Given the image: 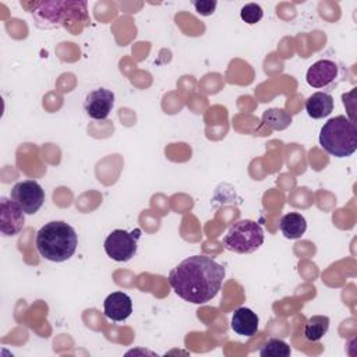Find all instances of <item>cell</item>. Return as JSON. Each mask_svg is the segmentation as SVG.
<instances>
[{"mask_svg": "<svg viewBox=\"0 0 357 357\" xmlns=\"http://www.w3.org/2000/svg\"><path fill=\"white\" fill-rule=\"evenodd\" d=\"M264 243L262 226L250 219H241L233 223L226 236L223 237V245L233 252L251 254L257 251Z\"/></svg>", "mask_w": 357, "mask_h": 357, "instance_id": "obj_5", "label": "cell"}, {"mask_svg": "<svg viewBox=\"0 0 357 357\" xmlns=\"http://www.w3.org/2000/svg\"><path fill=\"white\" fill-rule=\"evenodd\" d=\"M307 114L312 119H324L333 110V98L326 92H315L305 100Z\"/></svg>", "mask_w": 357, "mask_h": 357, "instance_id": "obj_13", "label": "cell"}, {"mask_svg": "<svg viewBox=\"0 0 357 357\" xmlns=\"http://www.w3.org/2000/svg\"><path fill=\"white\" fill-rule=\"evenodd\" d=\"M321 146L332 156L347 158L357 149V128L346 116L329 119L319 132Z\"/></svg>", "mask_w": 357, "mask_h": 357, "instance_id": "obj_3", "label": "cell"}, {"mask_svg": "<svg viewBox=\"0 0 357 357\" xmlns=\"http://www.w3.org/2000/svg\"><path fill=\"white\" fill-rule=\"evenodd\" d=\"M258 324H259V318L252 310L247 307H240L233 312L230 326L237 335L251 337L257 333Z\"/></svg>", "mask_w": 357, "mask_h": 357, "instance_id": "obj_12", "label": "cell"}, {"mask_svg": "<svg viewBox=\"0 0 357 357\" xmlns=\"http://www.w3.org/2000/svg\"><path fill=\"white\" fill-rule=\"evenodd\" d=\"M240 17L244 22L252 25V24H257L262 20L264 17V10L259 4H255V3H248L245 4L241 11H240Z\"/></svg>", "mask_w": 357, "mask_h": 357, "instance_id": "obj_18", "label": "cell"}, {"mask_svg": "<svg viewBox=\"0 0 357 357\" xmlns=\"http://www.w3.org/2000/svg\"><path fill=\"white\" fill-rule=\"evenodd\" d=\"M24 211L13 201L6 197L0 201V231L3 236L18 234L25 223Z\"/></svg>", "mask_w": 357, "mask_h": 357, "instance_id": "obj_9", "label": "cell"}, {"mask_svg": "<svg viewBox=\"0 0 357 357\" xmlns=\"http://www.w3.org/2000/svg\"><path fill=\"white\" fill-rule=\"evenodd\" d=\"M36 250L47 261L64 262L70 259L78 245V236L73 226L63 220H52L36 233Z\"/></svg>", "mask_w": 357, "mask_h": 357, "instance_id": "obj_2", "label": "cell"}, {"mask_svg": "<svg viewBox=\"0 0 357 357\" xmlns=\"http://www.w3.org/2000/svg\"><path fill=\"white\" fill-rule=\"evenodd\" d=\"M38 28H59L67 26L68 22L77 20H86V3H67L50 1L42 3L38 10L32 13Z\"/></svg>", "mask_w": 357, "mask_h": 357, "instance_id": "obj_4", "label": "cell"}, {"mask_svg": "<svg viewBox=\"0 0 357 357\" xmlns=\"http://www.w3.org/2000/svg\"><path fill=\"white\" fill-rule=\"evenodd\" d=\"M194 7H195V11L201 15H211L213 14L218 3L215 0H198V1H194L192 3Z\"/></svg>", "mask_w": 357, "mask_h": 357, "instance_id": "obj_19", "label": "cell"}, {"mask_svg": "<svg viewBox=\"0 0 357 357\" xmlns=\"http://www.w3.org/2000/svg\"><path fill=\"white\" fill-rule=\"evenodd\" d=\"M225 273L223 265L211 257L192 255L174 266L167 280L174 293L183 300L192 304H205L219 293Z\"/></svg>", "mask_w": 357, "mask_h": 357, "instance_id": "obj_1", "label": "cell"}, {"mask_svg": "<svg viewBox=\"0 0 357 357\" xmlns=\"http://www.w3.org/2000/svg\"><path fill=\"white\" fill-rule=\"evenodd\" d=\"M279 229L286 238H300L307 230V220L301 213L289 212L282 216Z\"/></svg>", "mask_w": 357, "mask_h": 357, "instance_id": "obj_14", "label": "cell"}, {"mask_svg": "<svg viewBox=\"0 0 357 357\" xmlns=\"http://www.w3.org/2000/svg\"><path fill=\"white\" fill-rule=\"evenodd\" d=\"M11 199L24 211L25 215L36 213L45 202V191L35 180H24L11 188Z\"/></svg>", "mask_w": 357, "mask_h": 357, "instance_id": "obj_6", "label": "cell"}, {"mask_svg": "<svg viewBox=\"0 0 357 357\" xmlns=\"http://www.w3.org/2000/svg\"><path fill=\"white\" fill-rule=\"evenodd\" d=\"M114 106V93L106 88L91 91L84 100V109L91 119L105 120Z\"/></svg>", "mask_w": 357, "mask_h": 357, "instance_id": "obj_8", "label": "cell"}, {"mask_svg": "<svg viewBox=\"0 0 357 357\" xmlns=\"http://www.w3.org/2000/svg\"><path fill=\"white\" fill-rule=\"evenodd\" d=\"M137 240L138 234L130 233L123 229L113 230L105 240L103 248L107 257L117 262L130 261L137 252Z\"/></svg>", "mask_w": 357, "mask_h": 357, "instance_id": "obj_7", "label": "cell"}, {"mask_svg": "<svg viewBox=\"0 0 357 357\" xmlns=\"http://www.w3.org/2000/svg\"><path fill=\"white\" fill-rule=\"evenodd\" d=\"M329 329V318L325 315H314L304 325V336L308 342H318Z\"/></svg>", "mask_w": 357, "mask_h": 357, "instance_id": "obj_15", "label": "cell"}, {"mask_svg": "<svg viewBox=\"0 0 357 357\" xmlns=\"http://www.w3.org/2000/svg\"><path fill=\"white\" fill-rule=\"evenodd\" d=\"M262 123L272 130L282 131V130H286L291 124V116L284 109L271 107L264 112Z\"/></svg>", "mask_w": 357, "mask_h": 357, "instance_id": "obj_16", "label": "cell"}, {"mask_svg": "<svg viewBox=\"0 0 357 357\" xmlns=\"http://www.w3.org/2000/svg\"><path fill=\"white\" fill-rule=\"evenodd\" d=\"M337 73H339V68L335 61L322 59L315 61L307 70L305 79H307V84L312 88H324L336 79Z\"/></svg>", "mask_w": 357, "mask_h": 357, "instance_id": "obj_10", "label": "cell"}, {"mask_svg": "<svg viewBox=\"0 0 357 357\" xmlns=\"http://www.w3.org/2000/svg\"><path fill=\"white\" fill-rule=\"evenodd\" d=\"M290 353V346L280 339H269L259 350L262 357H289Z\"/></svg>", "mask_w": 357, "mask_h": 357, "instance_id": "obj_17", "label": "cell"}, {"mask_svg": "<svg viewBox=\"0 0 357 357\" xmlns=\"http://www.w3.org/2000/svg\"><path fill=\"white\" fill-rule=\"evenodd\" d=\"M132 312V300L123 291L110 293L103 303V314L114 322L127 319Z\"/></svg>", "mask_w": 357, "mask_h": 357, "instance_id": "obj_11", "label": "cell"}]
</instances>
